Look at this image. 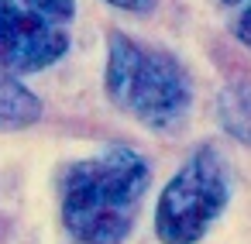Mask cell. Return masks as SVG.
Wrapping results in <instances>:
<instances>
[{"instance_id": "ba28073f", "label": "cell", "mask_w": 251, "mask_h": 244, "mask_svg": "<svg viewBox=\"0 0 251 244\" xmlns=\"http://www.w3.org/2000/svg\"><path fill=\"white\" fill-rule=\"evenodd\" d=\"M234 38L251 49V4H244V11L237 14V21H234Z\"/></svg>"}, {"instance_id": "3957f363", "label": "cell", "mask_w": 251, "mask_h": 244, "mask_svg": "<svg viewBox=\"0 0 251 244\" xmlns=\"http://www.w3.org/2000/svg\"><path fill=\"white\" fill-rule=\"evenodd\" d=\"M230 203V169L217 145H200L165 182L155 203V234L162 244H196Z\"/></svg>"}, {"instance_id": "52a82bcc", "label": "cell", "mask_w": 251, "mask_h": 244, "mask_svg": "<svg viewBox=\"0 0 251 244\" xmlns=\"http://www.w3.org/2000/svg\"><path fill=\"white\" fill-rule=\"evenodd\" d=\"M18 4H25L28 11L49 18V21L59 24V28L69 24V21L76 18V0H18Z\"/></svg>"}, {"instance_id": "30bf717a", "label": "cell", "mask_w": 251, "mask_h": 244, "mask_svg": "<svg viewBox=\"0 0 251 244\" xmlns=\"http://www.w3.org/2000/svg\"><path fill=\"white\" fill-rule=\"evenodd\" d=\"M224 4H244V0H224Z\"/></svg>"}, {"instance_id": "5b68a950", "label": "cell", "mask_w": 251, "mask_h": 244, "mask_svg": "<svg viewBox=\"0 0 251 244\" xmlns=\"http://www.w3.org/2000/svg\"><path fill=\"white\" fill-rule=\"evenodd\" d=\"M42 121V100L0 69V127H28Z\"/></svg>"}, {"instance_id": "9c48e42d", "label": "cell", "mask_w": 251, "mask_h": 244, "mask_svg": "<svg viewBox=\"0 0 251 244\" xmlns=\"http://www.w3.org/2000/svg\"><path fill=\"white\" fill-rule=\"evenodd\" d=\"M107 4L117 11H127V14H148L155 7V0H107Z\"/></svg>"}, {"instance_id": "6da1fadb", "label": "cell", "mask_w": 251, "mask_h": 244, "mask_svg": "<svg viewBox=\"0 0 251 244\" xmlns=\"http://www.w3.org/2000/svg\"><path fill=\"white\" fill-rule=\"evenodd\" d=\"M151 186L148 158L114 141L97 155L69 162L62 172V223L79 244H124L138 223Z\"/></svg>"}, {"instance_id": "277c9868", "label": "cell", "mask_w": 251, "mask_h": 244, "mask_svg": "<svg viewBox=\"0 0 251 244\" xmlns=\"http://www.w3.org/2000/svg\"><path fill=\"white\" fill-rule=\"evenodd\" d=\"M69 52V31L28 11L18 0H0V69L7 76H31L52 69Z\"/></svg>"}, {"instance_id": "7a4b0ae2", "label": "cell", "mask_w": 251, "mask_h": 244, "mask_svg": "<svg viewBox=\"0 0 251 244\" xmlns=\"http://www.w3.org/2000/svg\"><path fill=\"white\" fill-rule=\"evenodd\" d=\"M103 90L117 110L151 131L179 127L193 107V79L182 62L121 31L107 35Z\"/></svg>"}, {"instance_id": "8992f818", "label": "cell", "mask_w": 251, "mask_h": 244, "mask_svg": "<svg viewBox=\"0 0 251 244\" xmlns=\"http://www.w3.org/2000/svg\"><path fill=\"white\" fill-rule=\"evenodd\" d=\"M217 121L234 141L251 145V83H234V86L220 90Z\"/></svg>"}]
</instances>
